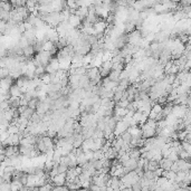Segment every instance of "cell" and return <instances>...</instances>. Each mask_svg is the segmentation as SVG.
<instances>
[{
  "instance_id": "15",
  "label": "cell",
  "mask_w": 191,
  "mask_h": 191,
  "mask_svg": "<svg viewBox=\"0 0 191 191\" xmlns=\"http://www.w3.org/2000/svg\"><path fill=\"white\" fill-rule=\"evenodd\" d=\"M75 1H78V0H75Z\"/></svg>"
},
{
  "instance_id": "2",
  "label": "cell",
  "mask_w": 191,
  "mask_h": 191,
  "mask_svg": "<svg viewBox=\"0 0 191 191\" xmlns=\"http://www.w3.org/2000/svg\"><path fill=\"white\" fill-rule=\"evenodd\" d=\"M51 181L54 182V186H63V184H66V181H67L66 173H58L57 175H55L54 178L51 179Z\"/></svg>"
},
{
  "instance_id": "8",
  "label": "cell",
  "mask_w": 191,
  "mask_h": 191,
  "mask_svg": "<svg viewBox=\"0 0 191 191\" xmlns=\"http://www.w3.org/2000/svg\"><path fill=\"white\" fill-rule=\"evenodd\" d=\"M55 42H51V40H46V42H42V51H55Z\"/></svg>"
},
{
  "instance_id": "4",
  "label": "cell",
  "mask_w": 191,
  "mask_h": 191,
  "mask_svg": "<svg viewBox=\"0 0 191 191\" xmlns=\"http://www.w3.org/2000/svg\"><path fill=\"white\" fill-rule=\"evenodd\" d=\"M94 29H95V35L97 34H102L105 31V29L107 28V24L104 22V21H96L93 25Z\"/></svg>"
},
{
  "instance_id": "13",
  "label": "cell",
  "mask_w": 191,
  "mask_h": 191,
  "mask_svg": "<svg viewBox=\"0 0 191 191\" xmlns=\"http://www.w3.org/2000/svg\"><path fill=\"white\" fill-rule=\"evenodd\" d=\"M170 159V160H172L173 162L178 161L179 159H180V157H179V153L175 152V151H172V152L169 154V157H168Z\"/></svg>"
},
{
  "instance_id": "12",
  "label": "cell",
  "mask_w": 191,
  "mask_h": 191,
  "mask_svg": "<svg viewBox=\"0 0 191 191\" xmlns=\"http://www.w3.org/2000/svg\"><path fill=\"white\" fill-rule=\"evenodd\" d=\"M152 110L157 113V114H160V113H163V106L160 104V103H154L152 105Z\"/></svg>"
},
{
  "instance_id": "10",
  "label": "cell",
  "mask_w": 191,
  "mask_h": 191,
  "mask_svg": "<svg viewBox=\"0 0 191 191\" xmlns=\"http://www.w3.org/2000/svg\"><path fill=\"white\" fill-rule=\"evenodd\" d=\"M0 8L6 10V11H11V10H13V6H11V2H10V1H7V2L1 1V4H0Z\"/></svg>"
},
{
  "instance_id": "9",
  "label": "cell",
  "mask_w": 191,
  "mask_h": 191,
  "mask_svg": "<svg viewBox=\"0 0 191 191\" xmlns=\"http://www.w3.org/2000/svg\"><path fill=\"white\" fill-rule=\"evenodd\" d=\"M22 49H24V55H25L26 57H29V56L34 55V53L36 51L35 46H33V45H29V46L25 47V48H22Z\"/></svg>"
},
{
  "instance_id": "5",
  "label": "cell",
  "mask_w": 191,
  "mask_h": 191,
  "mask_svg": "<svg viewBox=\"0 0 191 191\" xmlns=\"http://www.w3.org/2000/svg\"><path fill=\"white\" fill-rule=\"evenodd\" d=\"M159 164L161 166L163 170H166V171H169L171 170V166L173 164V161L172 160H170L169 158H163L161 161L159 162Z\"/></svg>"
},
{
  "instance_id": "14",
  "label": "cell",
  "mask_w": 191,
  "mask_h": 191,
  "mask_svg": "<svg viewBox=\"0 0 191 191\" xmlns=\"http://www.w3.org/2000/svg\"><path fill=\"white\" fill-rule=\"evenodd\" d=\"M129 104H130V101H129L127 98H125V100L123 98V100H121V101H119V102H116V105L122 106V107H127Z\"/></svg>"
},
{
  "instance_id": "3",
  "label": "cell",
  "mask_w": 191,
  "mask_h": 191,
  "mask_svg": "<svg viewBox=\"0 0 191 191\" xmlns=\"http://www.w3.org/2000/svg\"><path fill=\"white\" fill-rule=\"evenodd\" d=\"M68 21H69V24L72 25L73 28H77V27L81 26V24L83 22V19H82L80 16H77L76 13H72L69 19H68Z\"/></svg>"
},
{
  "instance_id": "7",
  "label": "cell",
  "mask_w": 191,
  "mask_h": 191,
  "mask_svg": "<svg viewBox=\"0 0 191 191\" xmlns=\"http://www.w3.org/2000/svg\"><path fill=\"white\" fill-rule=\"evenodd\" d=\"M9 93H10L11 96H15V97H20L21 95H22L21 88L18 86L17 84L11 85V87H10V89H9Z\"/></svg>"
},
{
  "instance_id": "6",
  "label": "cell",
  "mask_w": 191,
  "mask_h": 191,
  "mask_svg": "<svg viewBox=\"0 0 191 191\" xmlns=\"http://www.w3.org/2000/svg\"><path fill=\"white\" fill-rule=\"evenodd\" d=\"M100 74H101L100 67H91L87 69V76L89 77L91 81H92V80H95Z\"/></svg>"
},
{
  "instance_id": "1",
  "label": "cell",
  "mask_w": 191,
  "mask_h": 191,
  "mask_svg": "<svg viewBox=\"0 0 191 191\" xmlns=\"http://www.w3.org/2000/svg\"><path fill=\"white\" fill-rule=\"evenodd\" d=\"M129 124L126 123V122H124L123 120H120V121H117V123H116V125H115V129H114V134L116 136H120L122 135L124 132L127 131V129H129Z\"/></svg>"
},
{
  "instance_id": "11",
  "label": "cell",
  "mask_w": 191,
  "mask_h": 191,
  "mask_svg": "<svg viewBox=\"0 0 191 191\" xmlns=\"http://www.w3.org/2000/svg\"><path fill=\"white\" fill-rule=\"evenodd\" d=\"M40 78H42V81L44 82V84H51V74H49V73L42 74V76H40Z\"/></svg>"
}]
</instances>
